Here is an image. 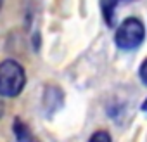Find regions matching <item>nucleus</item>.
<instances>
[{"mask_svg":"<svg viewBox=\"0 0 147 142\" xmlns=\"http://www.w3.org/2000/svg\"><path fill=\"white\" fill-rule=\"evenodd\" d=\"M26 85V73L23 66L14 59L0 62V95L18 97Z\"/></svg>","mask_w":147,"mask_h":142,"instance_id":"1","label":"nucleus"},{"mask_svg":"<svg viewBox=\"0 0 147 142\" xmlns=\"http://www.w3.org/2000/svg\"><path fill=\"white\" fill-rule=\"evenodd\" d=\"M145 38V28L140 19L126 18L114 33V42L121 50H135Z\"/></svg>","mask_w":147,"mask_h":142,"instance_id":"2","label":"nucleus"},{"mask_svg":"<svg viewBox=\"0 0 147 142\" xmlns=\"http://www.w3.org/2000/svg\"><path fill=\"white\" fill-rule=\"evenodd\" d=\"M118 2H121V0H100L102 14H104V19L109 26H113V23H114V9H116Z\"/></svg>","mask_w":147,"mask_h":142,"instance_id":"3","label":"nucleus"},{"mask_svg":"<svg viewBox=\"0 0 147 142\" xmlns=\"http://www.w3.org/2000/svg\"><path fill=\"white\" fill-rule=\"evenodd\" d=\"M88 142H111V135L106 132V130H97L90 139Z\"/></svg>","mask_w":147,"mask_h":142,"instance_id":"4","label":"nucleus"},{"mask_svg":"<svg viewBox=\"0 0 147 142\" xmlns=\"http://www.w3.org/2000/svg\"><path fill=\"white\" fill-rule=\"evenodd\" d=\"M138 76L142 80V83L147 85V59H144V62L140 64V69H138Z\"/></svg>","mask_w":147,"mask_h":142,"instance_id":"5","label":"nucleus"},{"mask_svg":"<svg viewBox=\"0 0 147 142\" xmlns=\"http://www.w3.org/2000/svg\"><path fill=\"white\" fill-rule=\"evenodd\" d=\"M23 142H38V140H36V139H35L33 135H28V137H26V139H24Z\"/></svg>","mask_w":147,"mask_h":142,"instance_id":"6","label":"nucleus"},{"mask_svg":"<svg viewBox=\"0 0 147 142\" xmlns=\"http://www.w3.org/2000/svg\"><path fill=\"white\" fill-rule=\"evenodd\" d=\"M0 97H2V95H0ZM4 114V102H2V99H0V116H2Z\"/></svg>","mask_w":147,"mask_h":142,"instance_id":"7","label":"nucleus"},{"mask_svg":"<svg viewBox=\"0 0 147 142\" xmlns=\"http://www.w3.org/2000/svg\"><path fill=\"white\" fill-rule=\"evenodd\" d=\"M142 111H147V99H145L144 104H142Z\"/></svg>","mask_w":147,"mask_h":142,"instance_id":"8","label":"nucleus"},{"mask_svg":"<svg viewBox=\"0 0 147 142\" xmlns=\"http://www.w3.org/2000/svg\"><path fill=\"white\" fill-rule=\"evenodd\" d=\"M2 4H4V0H0V9H2Z\"/></svg>","mask_w":147,"mask_h":142,"instance_id":"9","label":"nucleus"}]
</instances>
